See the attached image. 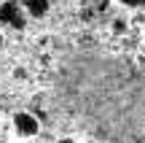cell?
Instances as JSON below:
<instances>
[{"label": "cell", "instance_id": "6da1fadb", "mask_svg": "<svg viewBox=\"0 0 145 143\" xmlns=\"http://www.w3.org/2000/svg\"><path fill=\"white\" fill-rule=\"evenodd\" d=\"M14 130H16L19 138H35V135L40 132V122H38L35 113L19 111V113H14Z\"/></svg>", "mask_w": 145, "mask_h": 143}, {"label": "cell", "instance_id": "7a4b0ae2", "mask_svg": "<svg viewBox=\"0 0 145 143\" xmlns=\"http://www.w3.org/2000/svg\"><path fill=\"white\" fill-rule=\"evenodd\" d=\"M0 22L19 27L22 24V11H19V5L11 3V0H8V3H0Z\"/></svg>", "mask_w": 145, "mask_h": 143}, {"label": "cell", "instance_id": "3957f363", "mask_svg": "<svg viewBox=\"0 0 145 143\" xmlns=\"http://www.w3.org/2000/svg\"><path fill=\"white\" fill-rule=\"evenodd\" d=\"M24 11L30 16H35V19H40L48 11V0H24Z\"/></svg>", "mask_w": 145, "mask_h": 143}, {"label": "cell", "instance_id": "277c9868", "mask_svg": "<svg viewBox=\"0 0 145 143\" xmlns=\"http://www.w3.org/2000/svg\"><path fill=\"white\" fill-rule=\"evenodd\" d=\"M118 3H121V5H126V8H140L145 0H118Z\"/></svg>", "mask_w": 145, "mask_h": 143}, {"label": "cell", "instance_id": "5b68a950", "mask_svg": "<svg viewBox=\"0 0 145 143\" xmlns=\"http://www.w3.org/2000/svg\"><path fill=\"white\" fill-rule=\"evenodd\" d=\"M57 143H78V140H75V138H59Z\"/></svg>", "mask_w": 145, "mask_h": 143}]
</instances>
